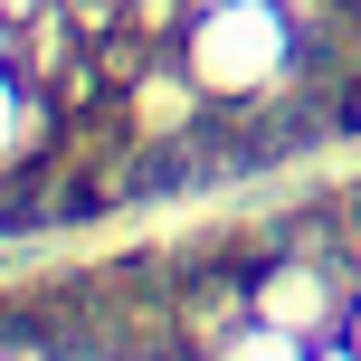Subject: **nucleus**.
Instances as JSON below:
<instances>
[{
  "instance_id": "nucleus-1",
  "label": "nucleus",
  "mask_w": 361,
  "mask_h": 361,
  "mask_svg": "<svg viewBox=\"0 0 361 361\" xmlns=\"http://www.w3.org/2000/svg\"><path fill=\"white\" fill-rule=\"evenodd\" d=\"M238 361H295V343H238Z\"/></svg>"
},
{
  "instance_id": "nucleus-2",
  "label": "nucleus",
  "mask_w": 361,
  "mask_h": 361,
  "mask_svg": "<svg viewBox=\"0 0 361 361\" xmlns=\"http://www.w3.org/2000/svg\"><path fill=\"white\" fill-rule=\"evenodd\" d=\"M343 343H352V352H361V305H352V324H343Z\"/></svg>"
},
{
  "instance_id": "nucleus-3",
  "label": "nucleus",
  "mask_w": 361,
  "mask_h": 361,
  "mask_svg": "<svg viewBox=\"0 0 361 361\" xmlns=\"http://www.w3.org/2000/svg\"><path fill=\"white\" fill-rule=\"evenodd\" d=\"M333 361H361V352H352V343H343V352H333Z\"/></svg>"
}]
</instances>
